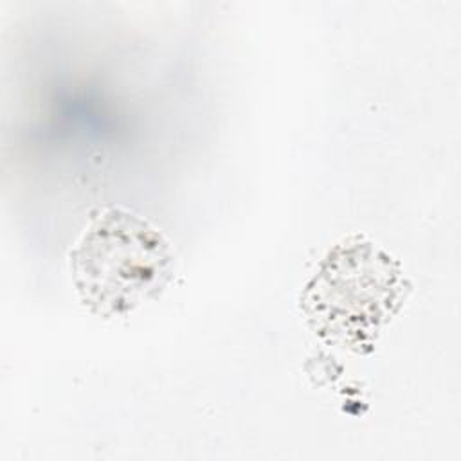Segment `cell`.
I'll return each instance as SVG.
<instances>
[{
    "label": "cell",
    "instance_id": "1",
    "mask_svg": "<svg viewBox=\"0 0 461 461\" xmlns=\"http://www.w3.org/2000/svg\"><path fill=\"white\" fill-rule=\"evenodd\" d=\"M173 254L164 236L139 216L106 209L70 250V272L83 303L104 317L124 315L169 281Z\"/></svg>",
    "mask_w": 461,
    "mask_h": 461
}]
</instances>
